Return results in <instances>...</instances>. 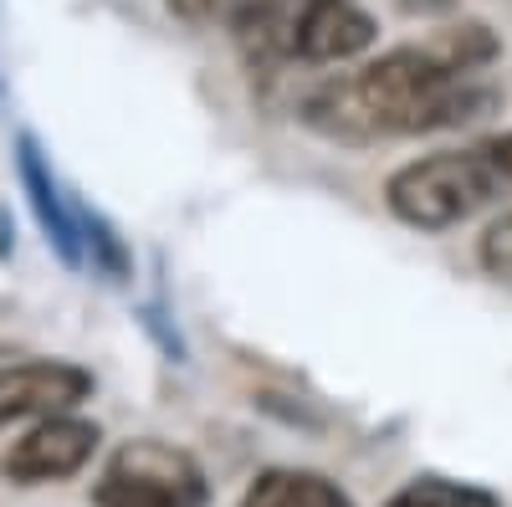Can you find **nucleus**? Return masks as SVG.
<instances>
[{
    "label": "nucleus",
    "mask_w": 512,
    "mask_h": 507,
    "mask_svg": "<svg viewBox=\"0 0 512 507\" xmlns=\"http://www.w3.org/2000/svg\"><path fill=\"white\" fill-rule=\"evenodd\" d=\"M502 98L482 77L446 72L420 41L379 52L349 77H328L303 98V123L328 139L369 144V139H405L436 134L492 113Z\"/></svg>",
    "instance_id": "1"
},
{
    "label": "nucleus",
    "mask_w": 512,
    "mask_h": 507,
    "mask_svg": "<svg viewBox=\"0 0 512 507\" xmlns=\"http://www.w3.org/2000/svg\"><path fill=\"white\" fill-rule=\"evenodd\" d=\"M502 195L477 149H431L415 154L384 180V205L410 231H456Z\"/></svg>",
    "instance_id": "2"
},
{
    "label": "nucleus",
    "mask_w": 512,
    "mask_h": 507,
    "mask_svg": "<svg viewBox=\"0 0 512 507\" xmlns=\"http://www.w3.org/2000/svg\"><path fill=\"white\" fill-rule=\"evenodd\" d=\"M93 507H210L205 467L175 441L128 436L108 451Z\"/></svg>",
    "instance_id": "3"
},
{
    "label": "nucleus",
    "mask_w": 512,
    "mask_h": 507,
    "mask_svg": "<svg viewBox=\"0 0 512 507\" xmlns=\"http://www.w3.org/2000/svg\"><path fill=\"white\" fill-rule=\"evenodd\" d=\"M98 446H103L98 420L77 415V410L36 420V426H26L6 451H0V477L11 487H52V482L77 477L98 456Z\"/></svg>",
    "instance_id": "4"
},
{
    "label": "nucleus",
    "mask_w": 512,
    "mask_h": 507,
    "mask_svg": "<svg viewBox=\"0 0 512 507\" xmlns=\"http://www.w3.org/2000/svg\"><path fill=\"white\" fill-rule=\"evenodd\" d=\"M98 379L77 359H21L0 369V431L72 415L93 400Z\"/></svg>",
    "instance_id": "5"
},
{
    "label": "nucleus",
    "mask_w": 512,
    "mask_h": 507,
    "mask_svg": "<svg viewBox=\"0 0 512 507\" xmlns=\"http://www.w3.org/2000/svg\"><path fill=\"white\" fill-rule=\"evenodd\" d=\"M379 21L359 0H297L287 31V62L303 67H344L374 52Z\"/></svg>",
    "instance_id": "6"
},
{
    "label": "nucleus",
    "mask_w": 512,
    "mask_h": 507,
    "mask_svg": "<svg viewBox=\"0 0 512 507\" xmlns=\"http://www.w3.org/2000/svg\"><path fill=\"white\" fill-rule=\"evenodd\" d=\"M16 180L31 205V216L47 236V246L62 257V267L82 272V236H77V195L52 169V154L36 144V134H16Z\"/></svg>",
    "instance_id": "7"
},
{
    "label": "nucleus",
    "mask_w": 512,
    "mask_h": 507,
    "mask_svg": "<svg viewBox=\"0 0 512 507\" xmlns=\"http://www.w3.org/2000/svg\"><path fill=\"white\" fill-rule=\"evenodd\" d=\"M236 507H359L344 482H333L328 472L313 467H267L256 472L241 492Z\"/></svg>",
    "instance_id": "8"
},
{
    "label": "nucleus",
    "mask_w": 512,
    "mask_h": 507,
    "mask_svg": "<svg viewBox=\"0 0 512 507\" xmlns=\"http://www.w3.org/2000/svg\"><path fill=\"white\" fill-rule=\"evenodd\" d=\"M420 47L431 52L446 72H456V77H482V72L502 57L497 31H492L487 21H472V16H461V21H451V26H436L431 36L420 41Z\"/></svg>",
    "instance_id": "9"
},
{
    "label": "nucleus",
    "mask_w": 512,
    "mask_h": 507,
    "mask_svg": "<svg viewBox=\"0 0 512 507\" xmlns=\"http://www.w3.org/2000/svg\"><path fill=\"white\" fill-rule=\"evenodd\" d=\"M77 236H82V267L103 272L108 282H128V272H134V257H128L123 236L113 231L108 216H98L93 205L77 200Z\"/></svg>",
    "instance_id": "10"
},
{
    "label": "nucleus",
    "mask_w": 512,
    "mask_h": 507,
    "mask_svg": "<svg viewBox=\"0 0 512 507\" xmlns=\"http://www.w3.org/2000/svg\"><path fill=\"white\" fill-rule=\"evenodd\" d=\"M384 507H502V497L482 482H451V477H415Z\"/></svg>",
    "instance_id": "11"
},
{
    "label": "nucleus",
    "mask_w": 512,
    "mask_h": 507,
    "mask_svg": "<svg viewBox=\"0 0 512 507\" xmlns=\"http://www.w3.org/2000/svg\"><path fill=\"white\" fill-rule=\"evenodd\" d=\"M477 262H482L487 277H497V282L512 287V210H502V216L487 221V231L477 241Z\"/></svg>",
    "instance_id": "12"
},
{
    "label": "nucleus",
    "mask_w": 512,
    "mask_h": 507,
    "mask_svg": "<svg viewBox=\"0 0 512 507\" xmlns=\"http://www.w3.org/2000/svg\"><path fill=\"white\" fill-rule=\"evenodd\" d=\"M246 0H169V11L190 26H231Z\"/></svg>",
    "instance_id": "13"
},
{
    "label": "nucleus",
    "mask_w": 512,
    "mask_h": 507,
    "mask_svg": "<svg viewBox=\"0 0 512 507\" xmlns=\"http://www.w3.org/2000/svg\"><path fill=\"white\" fill-rule=\"evenodd\" d=\"M477 154H482V164L492 169V180H497L502 190H512V129H502V134L482 139V144H477Z\"/></svg>",
    "instance_id": "14"
}]
</instances>
